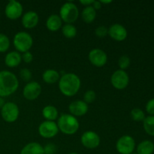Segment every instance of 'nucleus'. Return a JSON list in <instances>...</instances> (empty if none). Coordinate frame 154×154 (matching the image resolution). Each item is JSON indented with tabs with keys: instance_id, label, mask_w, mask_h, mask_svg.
I'll use <instances>...</instances> for the list:
<instances>
[{
	"instance_id": "obj_1",
	"label": "nucleus",
	"mask_w": 154,
	"mask_h": 154,
	"mask_svg": "<svg viewBox=\"0 0 154 154\" xmlns=\"http://www.w3.org/2000/svg\"><path fill=\"white\" fill-rule=\"evenodd\" d=\"M81 81L79 77L75 73H66L60 77L59 89L63 95L71 97L76 95L81 88Z\"/></svg>"
},
{
	"instance_id": "obj_2",
	"label": "nucleus",
	"mask_w": 154,
	"mask_h": 154,
	"mask_svg": "<svg viewBox=\"0 0 154 154\" xmlns=\"http://www.w3.org/2000/svg\"><path fill=\"white\" fill-rule=\"evenodd\" d=\"M19 87V81L10 71L0 72V97H6L14 93Z\"/></svg>"
},
{
	"instance_id": "obj_3",
	"label": "nucleus",
	"mask_w": 154,
	"mask_h": 154,
	"mask_svg": "<svg viewBox=\"0 0 154 154\" xmlns=\"http://www.w3.org/2000/svg\"><path fill=\"white\" fill-rule=\"evenodd\" d=\"M59 131L67 135H75L78 131L80 123L77 117L70 114H63L57 119Z\"/></svg>"
},
{
	"instance_id": "obj_4",
	"label": "nucleus",
	"mask_w": 154,
	"mask_h": 154,
	"mask_svg": "<svg viewBox=\"0 0 154 154\" xmlns=\"http://www.w3.org/2000/svg\"><path fill=\"white\" fill-rule=\"evenodd\" d=\"M60 17L63 22L67 24H72L79 17V10L75 3L67 2L61 6L60 10Z\"/></svg>"
},
{
	"instance_id": "obj_5",
	"label": "nucleus",
	"mask_w": 154,
	"mask_h": 154,
	"mask_svg": "<svg viewBox=\"0 0 154 154\" xmlns=\"http://www.w3.org/2000/svg\"><path fill=\"white\" fill-rule=\"evenodd\" d=\"M13 44L17 52L25 53L29 51L33 45V38L26 32H19L14 35Z\"/></svg>"
},
{
	"instance_id": "obj_6",
	"label": "nucleus",
	"mask_w": 154,
	"mask_h": 154,
	"mask_svg": "<svg viewBox=\"0 0 154 154\" xmlns=\"http://www.w3.org/2000/svg\"><path fill=\"white\" fill-rule=\"evenodd\" d=\"M1 115L3 120L9 123L17 121L20 115V110L14 102H5L1 109Z\"/></svg>"
},
{
	"instance_id": "obj_7",
	"label": "nucleus",
	"mask_w": 154,
	"mask_h": 154,
	"mask_svg": "<svg viewBox=\"0 0 154 154\" xmlns=\"http://www.w3.org/2000/svg\"><path fill=\"white\" fill-rule=\"evenodd\" d=\"M116 149L120 154H132L135 149V141L130 135H123L117 140Z\"/></svg>"
},
{
	"instance_id": "obj_8",
	"label": "nucleus",
	"mask_w": 154,
	"mask_h": 154,
	"mask_svg": "<svg viewBox=\"0 0 154 154\" xmlns=\"http://www.w3.org/2000/svg\"><path fill=\"white\" fill-rule=\"evenodd\" d=\"M111 83L113 87L117 90H124L129 85V75L125 71L118 69V70L115 71L111 75Z\"/></svg>"
},
{
	"instance_id": "obj_9",
	"label": "nucleus",
	"mask_w": 154,
	"mask_h": 154,
	"mask_svg": "<svg viewBox=\"0 0 154 154\" xmlns=\"http://www.w3.org/2000/svg\"><path fill=\"white\" fill-rule=\"evenodd\" d=\"M59 128L54 121L42 122L38 126V134L44 138H52L58 134Z\"/></svg>"
},
{
	"instance_id": "obj_10",
	"label": "nucleus",
	"mask_w": 154,
	"mask_h": 154,
	"mask_svg": "<svg viewBox=\"0 0 154 154\" xmlns=\"http://www.w3.org/2000/svg\"><path fill=\"white\" fill-rule=\"evenodd\" d=\"M42 91V86L36 81L28 82L23 90V96L29 101H33L38 99Z\"/></svg>"
},
{
	"instance_id": "obj_11",
	"label": "nucleus",
	"mask_w": 154,
	"mask_h": 154,
	"mask_svg": "<svg viewBox=\"0 0 154 154\" xmlns=\"http://www.w3.org/2000/svg\"><path fill=\"white\" fill-rule=\"evenodd\" d=\"M81 142L87 149H95L100 144L101 139L99 135L94 131H86L82 134Z\"/></svg>"
},
{
	"instance_id": "obj_12",
	"label": "nucleus",
	"mask_w": 154,
	"mask_h": 154,
	"mask_svg": "<svg viewBox=\"0 0 154 154\" xmlns=\"http://www.w3.org/2000/svg\"><path fill=\"white\" fill-rule=\"evenodd\" d=\"M23 5L20 2L15 0H10L5 6V13L8 19L14 20L23 16Z\"/></svg>"
},
{
	"instance_id": "obj_13",
	"label": "nucleus",
	"mask_w": 154,
	"mask_h": 154,
	"mask_svg": "<svg viewBox=\"0 0 154 154\" xmlns=\"http://www.w3.org/2000/svg\"><path fill=\"white\" fill-rule=\"evenodd\" d=\"M88 58L91 64L98 68L103 67L108 61L106 53L99 48L91 50L89 53Z\"/></svg>"
},
{
	"instance_id": "obj_14",
	"label": "nucleus",
	"mask_w": 154,
	"mask_h": 154,
	"mask_svg": "<svg viewBox=\"0 0 154 154\" xmlns=\"http://www.w3.org/2000/svg\"><path fill=\"white\" fill-rule=\"evenodd\" d=\"M108 35L110 37L117 42H123L127 38L128 32L123 25L114 23L108 28Z\"/></svg>"
},
{
	"instance_id": "obj_15",
	"label": "nucleus",
	"mask_w": 154,
	"mask_h": 154,
	"mask_svg": "<svg viewBox=\"0 0 154 154\" xmlns=\"http://www.w3.org/2000/svg\"><path fill=\"white\" fill-rule=\"evenodd\" d=\"M70 114L74 117H82L88 112V105L83 100H76L71 102L69 106Z\"/></svg>"
},
{
	"instance_id": "obj_16",
	"label": "nucleus",
	"mask_w": 154,
	"mask_h": 154,
	"mask_svg": "<svg viewBox=\"0 0 154 154\" xmlns=\"http://www.w3.org/2000/svg\"><path fill=\"white\" fill-rule=\"evenodd\" d=\"M39 21V17L36 12L33 11H29L23 14L21 18V23L25 29H33L38 25Z\"/></svg>"
},
{
	"instance_id": "obj_17",
	"label": "nucleus",
	"mask_w": 154,
	"mask_h": 154,
	"mask_svg": "<svg viewBox=\"0 0 154 154\" xmlns=\"http://www.w3.org/2000/svg\"><path fill=\"white\" fill-rule=\"evenodd\" d=\"M22 62V56L17 51H11L6 54L5 57V63L9 68H15Z\"/></svg>"
},
{
	"instance_id": "obj_18",
	"label": "nucleus",
	"mask_w": 154,
	"mask_h": 154,
	"mask_svg": "<svg viewBox=\"0 0 154 154\" xmlns=\"http://www.w3.org/2000/svg\"><path fill=\"white\" fill-rule=\"evenodd\" d=\"M46 26L51 32H57L63 26V20L58 14H51L46 21Z\"/></svg>"
},
{
	"instance_id": "obj_19",
	"label": "nucleus",
	"mask_w": 154,
	"mask_h": 154,
	"mask_svg": "<svg viewBox=\"0 0 154 154\" xmlns=\"http://www.w3.org/2000/svg\"><path fill=\"white\" fill-rule=\"evenodd\" d=\"M20 154H45L44 147L38 142H30L23 147Z\"/></svg>"
},
{
	"instance_id": "obj_20",
	"label": "nucleus",
	"mask_w": 154,
	"mask_h": 154,
	"mask_svg": "<svg viewBox=\"0 0 154 154\" xmlns=\"http://www.w3.org/2000/svg\"><path fill=\"white\" fill-rule=\"evenodd\" d=\"M60 75L55 69H48L44 72L42 79L46 84H53L58 82L60 79Z\"/></svg>"
},
{
	"instance_id": "obj_21",
	"label": "nucleus",
	"mask_w": 154,
	"mask_h": 154,
	"mask_svg": "<svg viewBox=\"0 0 154 154\" xmlns=\"http://www.w3.org/2000/svg\"><path fill=\"white\" fill-rule=\"evenodd\" d=\"M42 115L46 120L54 121L59 117L58 110L54 105H47L42 109Z\"/></svg>"
},
{
	"instance_id": "obj_22",
	"label": "nucleus",
	"mask_w": 154,
	"mask_h": 154,
	"mask_svg": "<svg viewBox=\"0 0 154 154\" xmlns=\"http://www.w3.org/2000/svg\"><path fill=\"white\" fill-rule=\"evenodd\" d=\"M137 154H153L154 143L150 140H144L137 146Z\"/></svg>"
},
{
	"instance_id": "obj_23",
	"label": "nucleus",
	"mask_w": 154,
	"mask_h": 154,
	"mask_svg": "<svg viewBox=\"0 0 154 154\" xmlns=\"http://www.w3.org/2000/svg\"><path fill=\"white\" fill-rule=\"evenodd\" d=\"M81 17L86 23H91L96 17V11L92 5L85 7L81 12Z\"/></svg>"
},
{
	"instance_id": "obj_24",
	"label": "nucleus",
	"mask_w": 154,
	"mask_h": 154,
	"mask_svg": "<svg viewBox=\"0 0 154 154\" xmlns=\"http://www.w3.org/2000/svg\"><path fill=\"white\" fill-rule=\"evenodd\" d=\"M143 128L147 135L154 137V116H147L143 120Z\"/></svg>"
},
{
	"instance_id": "obj_25",
	"label": "nucleus",
	"mask_w": 154,
	"mask_h": 154,
	"mask_svg": "<svg viewBox=\"0 0 154 154\" xmlns=\"http://www.w3.org/2000/svg\"><path fill=\"white\" fill-rule=\"evenodd\" d=\"M62 33L66 38H74L77 35V28L73 24L66 23L62 26Z\"/></svg>"
},
{
	"instance_id": "obj_26",
	"label": "nucleus",
	"mask_w": 154,
	"mask_h": 154,
	"mask_svg": "<svg viewBox=\"0 0 154 154\" xmlns=\"http://www.w3.org/2000/svg\"><path fill=\"white\" fill-rule=\"evenodd\" d=\"M131 117L132 120L135 122H143V120L145 119L146 116L143 110L141 108H135L131 111L130 113Z\"/></svg>"
},
{
	"instance_id": "obj_27",
	"label": "nucleus",
	"mask_w": 154,
	"mask_h": 154,
	"mask_svg": "<svg viewBox=\"0 0 154 154\" xmlns=\"http://www.w3.org/2000/svg\"><path fill=\"white\" fill-rule=\"evenodd\" d=\"M10 40L6 35L0 33V53H5L10 48Z\"/></svg>"
},
{
	"instance_id": "obj_28",
	"label": "nucleus",
	"mask_w": 154,
	"mask_h": 154,
	"mask_svg": "<svg viewBox=\"0 0 154 154\" xmlns=\"http://www.w3.org/2000/svg\"><path fill=\"white\" fill-rule=\"evenodd\" d=\"M131 64V60L128 56L123 55L119 58L118 60V66L120 67V70L125 71L126 69L129 67Z\"/></svg>"
},
{
	"instance_id": "obj_29",
	"label": "nucleus",
	"mask_w": 154,
	"mask_h": 154,
	"mask_svg": "<svg viewBox=\"0 0 154 154\" xmlns=\"http://www.w3.org/2000/svg\"><path fill=\"white\" fill-rule=\"evenodd\" d=\"M96 94L93 90H87V91L84 93V102H85L87 105H88V104H91L96 100Z\"/></svg>"
},
{
	"instance_id": "obj_30",
	"label": "nucleus",
	"mask_w": 154,
	"mask_h": 154,
	"mask_svg": "<svg viewBox=\"0 0 154 154\" xmlns=\"http://www.w3.org/2000/svg\"><path fill=\"white\" fill-rule=\"evenodd\" d=\"M20 77L24 81H29L32 78V74L31 71L28 69H22L20 72Z\"/></svg>"
},
{
	"instance_id": "obj_31",
	"label": "nucleus",
	"mask_w": 154,
	"mask_h": 154,
	"mask_svg": "<svg viewBox=\"0 0 154 154\" xmlns=\"http://www.w3.org/2000/svg\"><path fill=\"white\" fill-rule=\"evenodd\" d=\"M95 34L98 38H105L108 35V29L105 26H99L95 30Z\"/></svg>"
},
{
	"instance_id": "obj_32",
	"label": "nucleus",
	"mask_w": 154,
	"mask_h": 154,
	"mask_svg": "<svg viewBox=\"0 0 154 154\" xmlns=\"http://www.w3.org/2000/svg\"><path fill=\"white\" fill-rule=\"evenodd\" d=\"M56 152H57V146L52 143H49L44 147L45 154H55Z\"/></svg>"
},
{
	"instance_id": "obj_33",
	"label": "nucleus",
	"mask_w": 154,
	"mask_h": 154,
	"mask_svg": "<svg viewBox=\"0 0 154 154\" xmlns=\"http://www.w3.org/2000/svg\"><path fill=\"white\" fill-rule=\"evenodd\" d=\"M145 109L150 116H154V98L150 99L145 105Z\"/></svg>"
},
{
	"instance_id": "obj_34",
	"label": "nucleus",
	"mask_w": 154,
	"mask_h": 154,
	"mask_svg": "<svg viewBox=\"0 0 154 154\" xmlns=\"http://www.w3.org/2000/svg\"><path fill=\"white\" fill-rule=\"evenodd\" d=\"M22 60L26 63H30L33 60V55L30 51H27L23 54Z\"/></svg>"
},
{
	"instance_id": "obj_35",
	"label": "nucleus",
	"mask_w": 154,
	"mask_h": 154,
	"mask_svg": "<svg viewBox=\"0 0 154 154\" xmlns=\"http://www.w3.org/2000/svg\"><path fill=\"white\" fill-rule=\"evenodd\" d=\"M80 3L85 7H87V6H90L93 5V0H81Z\"/></svg>"
},
{
	"instance_id": "obj_36",
	"label": "nucleus",
	"mask_w": 154,
	"mask_h": 154,
	"mask_svg": "<svg viewBox=\"0 0 154 154\" xmlns=\"http://www.w3.org/2000/svg\"><path fill=\"white\" fill-rule=\"evenodd\" d=\"M92 6H93V8L96 11L99 10V9L102 8V4H101L100 1H93V5H92Z\"/></svg>"
},
{
	"instance_id": "obj_37",
	"label": "nucleus",
	"mask_w": 154,
	"mask_h": 154,
	"mask_svg": "<svg viewBox=\"0 0 154 154\" xmlns=\"http://www.w3.org/2000/svg\"><path fill=\"white\" fill-rule=\"evenodd\" d=\"M5 104V102L4 99L2 97H0V108H1V109H2V108L4 106Z\"/></svg>"
},
{
	"instance_id": "obj_38",
	"label": "nucleus",
	"mask_w": 154,
	"mask_h": 154,
	"mask_svg": "<svg viewBox=\"0 0 154 154\" xmlns=\"http://www.w3.org/2000/svg\"><path fill=\"white\" fill-rule=\"evenodd\" d=\"M100 2L101 4H105V5H108V4H111V2H112V1H111V0H108V1H103V0H102L101 1L100 0Z\"/></svg>"
},
{
	"instance_id": "obj_39",
	"label": "nucleus",
	"mask_w": 154,
	"mask_h": 154,
	"mask_svg": "<svg viewBox=\"0 0 154 154\" xmlns=\"http://www.w3.org/2000/svg\"><path fill=\"white\" fill-rule=\"evenodd\" d=\"M69 154H79V153H75V152H72V153H69Z\"/></svg>"
},
{
	"instance_id": "obj_40",
	"label": "nucleus",
	"mask_w": 154,
	"mask_h": 154,
	"mask_svg": "<svg viewBox=\"0 0 154 154\" xmlns=\"http://www.w3.org/2000/svg\"><path fill=\"white\" fill-rule=\"evenodd\" d=\"M132 154H137L136 153H132Z\"/></svg>"
}]
</instances>
